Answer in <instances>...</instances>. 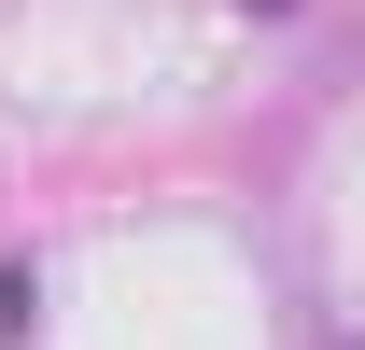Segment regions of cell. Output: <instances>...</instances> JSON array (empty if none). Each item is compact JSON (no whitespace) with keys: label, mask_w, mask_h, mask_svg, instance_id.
I'll list each match as a JSON object with an SVG mask.
<instances>
[{"label":"cell","mask_w":365,"mask_h":350,"mask_svg":"<svg viewBox=\"0 0 365 350\" xmlns=\"http://www.w3.org/2000/svg\"><path fill=\"white\" fill-rule=\"evenodd\" d=\"M29 322H43V280H29V266H0V350L29 336Z\"/></svg>","instance_id":"cell-1"},{"label":"cell","mask_w":365,"mask_h":350,"mask_svg":"<svg viewBox=\"0 0 365 350\" xmlns=\"http://www.w3.org/2000/svg\"><path fill=\"white\" fill-rule=\"evenodd\" d=\"M253 14H295V0H253Z\"/></svg>","instance_id":"cell-2"},{"label":"cell","mask_w":365,"mask_h":350,"mask_svg":"<svg viewBox=\"0 0 365 350\" xmlns=\"http://www.w3.org/2000/svg\"><path fill=\"white\" fill-rule=\"evenodd\" d=\"M337 350H365V336H337Z\"/></svg>","instance_id":"cell-3"}]
</instances>
